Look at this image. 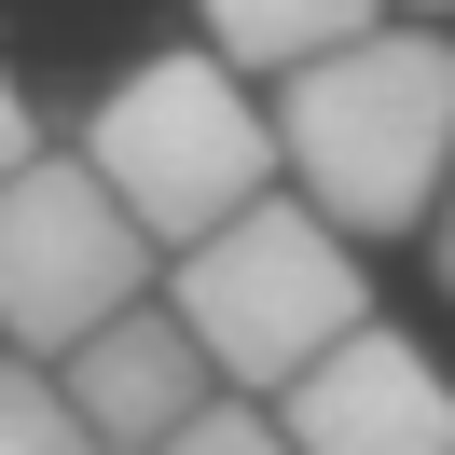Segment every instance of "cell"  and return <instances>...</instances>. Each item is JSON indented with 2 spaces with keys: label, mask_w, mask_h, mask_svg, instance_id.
Returning a JSON list of instances; mask_svg holds the SVG:
<instances>
[{
  "label": "cell",
  "mask_w": 455,
  "mask_h": 455,
  "mask_svg": "<svg viewBox=\"0 0 455 455\" xmlns=\"http://www.w3.org/2000/svg\"><path fill=\"white\" fill-rule=\"evenodd\" d=\"M276 180L331 235H414L455 194V42L427 28H359L331 56L276 69Z\"/></svg>",
  "instance_id": "obj_1"
},
{
  "label": "cell",
  "mask_w": 455,
  "mask_h": 455,
  "mask_svg": "<svg viewBox=\"0 0 455 455\" xmlns=\"http://www.w3.org/2000/svg\"><path fill=\"white\" fill-rule=\"evenodd\" d=\"M345 249H359V235H331L276 180V194H249L235 221H207L194 249H166V304H180V331L207 345L221 387H262V400H276L317 345H345L372 317V290H359Z\"/></svg>",
  "instance_id": "obj_2"
},
{
  "label": "cell",
  "mask_w": 455,
  "mask_h": 455,
  "mask_svg": "<svg viewBox=\"0 0 455 455\" xmlns=\"http://www.w3.org/2000/svg\"><path fill=\"white\" fill-rule=\"evenodd\" d=\"M84 166L124 194V221H139L152 249H194L207 221H235L249 194H276V111H262L221 56H139L97 97Z\"/></svg>",
  "instance_id": "obj_3"
},
{
  "label": "cell",
  "mask_w": 455,
  "mask_h": 455,
  "mask_svg": "<svg viewBox=\"0 0 455 455\" xmlns=\"http://www.w3.org/2000/svg\"><path fill=\"white\" fill-rule=\"evenodd\" d=\"M152 262L166 249L124 221V194L97 166L28 152V166L0 180V345L14 359H69L97 317H124L152 290Z\"/></svg>",
  "instance_id": "obj_4"
},
{
  "label": "cell",
  "mask_w": 455,
  "mask_h": 455,
  "mask_svg": "<svg viewBox=\"0 0 455 455\" xmlns=\"http://www.w3.org/2000/svg\"><path fill=\"white\" fill-rule=\"evenodd\" d=\"M276 427H290V455H455V372L414 331L359 317L276 387Z\"/></svg>",
  "instance_id": "obj_5"
},
{
  "label": "cell",
  "mask_w": 455,
  "mask_h": 455,
  "mask_svg": "<svg viewBox=\"0 0 455 455\" xmlns=\"http://www.w3.org/2000/svg\"><path fill=\"white\" fill-rule=\"evenodd\" d=\"M56 387L84 400V427H97L111 455H152L166 427H194L207 400H221V372H207V345L180 331V304H166V290H139L124 317H97V331L56 359Z\"/></svg>",
  "instance_id": "obj_6"
},
{
  "label": "cell",
  "mask_w": 455,
  "mask_h": 455,
  "mask_svg": "<svg viewBox=\"0 0 455 455\" xmlns=\"http://www.w3.org/2000/svg\"><path fill=\"white\" fill-rule=\"evenodd\" d=\"M194 14H207V56L221 69H304L331 42L387 28V0H194Z\"/></svg>",
  "instance_id": "obj_7"
},
{
  "label": "cell",
  "mask_w": 455,
  "mask_h": 455,
  "mask_svg": "<svg viewBox=\"0 0 455 455\" xmlns=\"http://www.w3.org/2000/svg\"><path fill=\"white\" fill-rule=\"evenodd\" d=\"M0 455H111L84 427V400L56 387V359H14L0 345Z\"/></svg>",
  "instance_id": "obj_8"
},
{
  "label": "cell",
  "mask_w": 455,
  "mask_h": 455,
  "mask_svg": "<svg viewBox=\"0 0 455 455\" xmlns=\"http://www.w3.org/2000/svg\"><path fill=\"white\" fill-rule=\"evenodd\" d=\"M152 455H290V427L276 414H249V400H207L194 427H166Z\"/></svg>",
  "instance_id": "obj_9"
},
{
  "label": "cell",
  "mask_w": 455,
  "mask_h": 455,
  "mask_svg": "<svg viewBox=\"0 0 455 455\" xmlns=\"http://www.w3.org/2000/svg\"><path fill=\"white\" fill-rule=\"evenodd\" d=\"M28 152H42V124H28V84H14V69H0V180L28 166Z\"/></svg>",
  "instance_id": "obj_10"
},
{
  "label": "cell",
  "mask_w": 455,
  "mask_h": 455,
  "mask_svg": "<svg viewBox=\"0 0 455 455\" xmlns=\"http://www.w3.org/2000/svg\"><path fill=\"white\" fill-rule=\"evenodd\" d=\"M442 290H455V194H442Z\"/></svg>",
  "instance_id": "obj_11"
},
{
  "label": "cell",
  "mask_w": 455,
  "mask_h": 455,
  "mask_svg": "<svg viewBox=\"0 0 455 455\" xmlns=\"http://www.w3.org/2000/svg\"><path fill=\"white\" fill-rule=\"evenodd\" d=\"M400 14H427V28H442V14H455V0H400Z\"/></svg>",
  "instance_id": "obj_12"
}]
</instances>
